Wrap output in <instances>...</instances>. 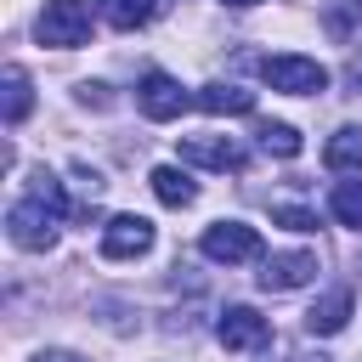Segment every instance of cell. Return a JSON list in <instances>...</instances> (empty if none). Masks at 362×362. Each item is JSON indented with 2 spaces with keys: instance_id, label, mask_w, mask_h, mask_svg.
<instances>
[{
  "instance_id": "cell-10",
  "label": "cell",
  "mask_w": 362,
  "mask_h": 362,
  "mask_svg": "<svg viewBox=\"0 0 362 362\" xmlns=\"http://www.w3.org/2000/svg\"><path fill=\"white\" fill-rule=\"evenodd\" d=\"M147 181H153V198H158V204H170V209H187V204L198 198V187H192V175H187L181 164H158Z\"/></svg>"
},
{
  "instance_id": "cell-20",
  "label": "cell",
  "mask_w": 362,
  "mask_h": 362,
  "mask_svg": "<svg viewBox=\"0 0 362 362\" xmlns=\"http://www.w3.org/2000/svg\"><path fill=\"white\" fill-rule=\"evenodd\" d=\"M272 221H277V226H288V232H317V215H311L305 204H277V209H272Z\"/></svg>"
},
{
  "instance_id": "cell-8",
  "label": "cell",
  "mask_w": 362,
  "mask_h": 362,
  "mask_svg": "<svg viewBox=\"0 0 362 362\" xmlns=\"http://www.w3.org/2000/svg\"><path fill=\"white\" fill-rule=\"evenodd\" d=\"M215 339H221L226 351H260V345L272 339V322H266L255 305H226L221 322H215Z\"/></svg>"
},
{
  "instance_id": "cell-18",
  "label": "cell",
  "mask_w": 362,
  "mask_h": 362,
  "mask_svg": "<svg viewBox=\"0 0 362 362\" xmlns=\"http://www.w3.org/2000/svg\"><path fill=\"white\" fill-rule=\"evenodd\" d=\"M322 23L339 34V40H351L356 28H362V0H328V11H322Z\"/></svg>"
},
{
  "instance_id": "cell-13",
  "label": "cell",
  "mask_w": 362,
  "mask_h": 362,
  "mask_svg": "<svg viewBox=\"0 0 362 362\" xmlns=\"http://www.w3.org/2000/svg\"><path fill=\"white\" fill-rule=\"evenodd\" d=\"M96 11H102V23L107 28H147L153 17H158V0H96Z\"/></svg>"
},
{
  "instance_id": "cell-12",
  "label": "cell",
  "mask_w": 362,
  "mask_h": 362,
  "mask_svg": "<svg viewBox=\"0 0 362 362\" xmlns=\"http://www.w3.org/2000/svg\"><path fill=\"white\" fill-rule=\"evenodd\" d=\"M322 164L328 170H362V124H339L334 136H328V147H322Z\"/></svg>"
},
{
  "instance_id": "cell-21",
  "label": "cell",
  "mask_w": 362,
  "mask_h": 362,
  "mask_svg": "<svg viewBox=\"0 0 362 362\" xmlns=\"http://www.w3.org/2000/svg\"><path fill=\"white\" fill-rule=\"evenodd\" d=\"M79 102L85 107H107V85H79Z\"/></svg>"
},
{
  "instance_id": "cell-11",
  "label": "cell",
  "mask_w": 362,
  "mask_h": 362,
  "mask_svg": "<svg viewBox=\"0 0 362 362\" xmlns=\"http://www.w3.org/2000/svg\"><path fill=\"white\" fill-rule=\"evenodd\" d=\"M351 322V288H334V294H322L311 311H305V328L311 334H339Z\"/></svg>"
},
{
  "instance_id": "cell-4",
  "label": "cell",
  "mask_w": 362,
  "mask_h": 362,
  "mask_svg": "<svg viewBox=\"0 0 362 362\" xmlns=\"http://www.w3.org/2000/svg\"><path fill=\"white\" fill-rule=\"evenodd\" d=\"M198 249L215 266H243V260H260V232L243 226V221H215V226H204Z\"/></svg>"
},
{
  "instance_id": "cell-19",
  "label": "cell",
  "mask_w": 362,
  "mask_h": 362,
  "mask_svg": "<svg viewBox=\"0 0 362 362\" xmlns=\"http://www.w3.org/2000/svg\"><path fill=\"white\" fill-rule=\"evenodd\" d=\"M28 192H34V198H40V204H51V209H57V215H68V192H62V181H57V175H45V170H40V175H34V187H28Z\"/></svg>"
},
{
  "instance_id": "cell-5",
  "label": "cell",
  "mask_w": 362,
  "mask_h": 362,
  "mask_svg": "<svg viewBox=\"0 0 362 362\" xmlns=\"http://www.w3.org/2000/svg\"><path fill=\"white\" fill-rule=\"evenodd\" d=\"M136 107L153 119V124H170V119H181L187 107H192V96L181 90V79H170V74H141V85H136Z\"/></svg>"
},
{
  "instance_id": "cell-1",
  "label": "cell",
  "mask_w": 362,
  "mask_h": 362,
  "mask_svg": "<svg viewBox=\"0 0 362 362\" xmlns=\"http://www.w3.org/2000/svg\"><path fill=\"white\" fill-rule=\"evenodd\" d=\"M34 34H40V45L74 51V45L90 40V6L85 0H45L40 17H34Z\"/></svg>"
},
{
  "instance_id": "cell-2",
  "label": "cell",
  "mask_w": 362,
  "mask_h": 362,
  "mask_svg": "<svg viewBox=\"0 0 362 362\" xmlns=\"http://www.w3.org/2000/svg\"><path fill=\"white\" fill-rule=\"evenodd\" d=\"M57 221H62V215H57L51 204H40L34 192L17 198V204L6 209V232H11V243H17V249H34V255H45V249L57 243Z\"/></svg>"
},
{
  "instance_id": "cell-9",
  "label": "cell",
  "mask_w": 362,
  "mask_h": 362,
  "mask_svg": "<svg viewBox=\"0 0 362 362\" xmlns=\"http://www.w3.org/2000/svg\"><path fill=\"white\" fill-rule=\"evenodd\" d=\"M181 164H198V170H243L249 164V153L232 141V136H187L181 141Z\"/></svg>"
},
{
  "instance_id": "cell-23",
  "label": "cell",
  "mask_w": 362,
  "mask_h": 362,
  "mask_svg": "<svg viewBox=\"0 0 362 362\" xmlns=\"http://www.w3.org/2000/svg\"><path fill=\"white\" fill-rule=\"evenodd\" d=\"M34 362H79V356H68V351H45V356H34Z\"/></svg>"
},
{
  "instance_id": "cell-7",
  "label": "cell",
  "mask_w": 362,
  "mask_h": 362,
  "mask_svg": "<svg viewBox=\"0 0 362 362\" xmlns=\"http://www.w3.org/2000/svg\"><path fill=\"white\" fill-rule=\"evenodd\" d=\"M153 249V221L147 215H113L102 226V255L107 260H141Z\"/></svg>"
},
{
  "instance_id": "cell-15",
  "label": "cell",
  "mask_w": 362,
  "mask_h": 362,
  "mask_svg": "<svg viewBox=\"0 0 362 362\" xmlns=\"http://www.w3.org/2000/svg\"><path fill=\"white\" fill-rule=\"evenodd\" d=\"M6 124H23L28 119V107H34V85H28V74L23 68H6Z\"/></svg>"
},
{
  "instance_id": "cell-14",
  "label": "cell",
  "mask_w": 362,
  "mask_h": 362,
  "mask_svg": "<svg viewBox=\"0 0 362 362\" xmlns=\"http://www.w3.org/2000/svg\"><path fill=\"white\" fill-rule=\"evenodd\" d=\"M192 102L204 113H255V90H243V85H198Z\"/></svg>"
},
{
  "instance_id": "cell-24",
  "label": "cell",
  "mask_w": 362,
  "mask_h": 362,
  "mask_svg": "<svg viewBox=\"0 0 362 362\" xmlns=\"http://www.w3.org/2000/svg\"><path fill=\"white\" fill-rule=\"evenodd\" d=\"M221 6H232V11H249V6H260V0H221Z\"/></svg>"
},
{
  "instance_id": "cell-6",
  "label": "cell",
  "mask_w": 362,
  "mask_h": 362,
  "mask_svg": "<svg viewBox=\"0 0 362 362\" xmlns=\"http://www.w3.org/2000/svg\"><path fill=\"white\" fill-rule=\"evenodd\" d=\"M311 277H317V255H311V249H283V255H266V260H260V288H266V294L305 288Z\"/></svg>"
},
{
  "instance_id": "cell-22",
  "label": "cell",
  "mask_w": 362,
  "mask_h": 362,
  "mask_svg": "<svg viewBox=\"0 0 362 362\" xmlns=\"http://www.w3.org/2000/svg\"><path fill=\"white\" fill-rule=\"evenodd\" d=\"M345 79H351V85H362V51H356V57L345 62Z\"/></svg>"
},
{
  "instance_id": "cell-3",
  "label": "cell",
  "mask_w": 362,
  "mask_h": 362,
  "mask_svg": "<svg viewBox=\"0 0 362 362\" xmlns=\"http://www.w3.org/2000/svg\"><path fill=\"white\" fill-rule=\"evenodd\" d=\"M260 79H266L272 90H288V96H317V90H328V68H322L317 57H294V51L266 57V62H260Z\"/></svg>"
},
{
  "instance_id": "cell-17",
  "label": "cell",
  "mask_w": 362,
  "mask_h": 362,
  "mask_svg": "<svg viewBox=\"0 0 362 362\" xmlns=\"http://www.w3.org/2000/svg\"><path fill=\"white\" fill-rule=\"evenodd\" d=\"M260 147L277 153V158H294V153H300V130L283 124V119H272V124H260Z\"/></svg>"
},
{
  "instance_id": "cell-16",
  "label": "cell",
  "mask_w": 362,
  "mask_h": 362,
  "mask_svg": "<svg viewBox=\"0 0 362 362\" xmlns=\"http://www.w3.org/2000/svg\"><path fill=\"white\" fill-rule=\"evenodd\" d=\"M328 209H334L339 226H356V232H362V181H334Z\"/></svg>"
}]
</instances>
